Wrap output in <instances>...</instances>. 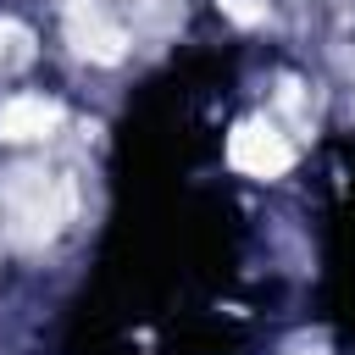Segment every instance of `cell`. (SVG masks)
I'll return each instance as SVG.
<instances>
[{"instance_id":"6da1fadb","label":"cell","mask_w":355,"mask_h":355,"mask_svg":"<svg viewBox=\"0 0 355 355\" xmlns=\"http://www.w3.org/2000/svg\"><path fill=\"white\" fill-rule=\"evenodd\" d=\"M67 216H72V183L61 172H17V183H11V239L17 244L55 239Z\"/></svg>"},{"instance_id":"7a4b0ae2","label":"cell","mask_w":355,"mask_h":355,"mask_svg":"<svg viewBox=\"0 0 355 355\" xmlns=\"http://www.w3.org/2000/svg\"><path fill=\"white\" fill-rule=\"evenodd\" d=\"M227 161L244 178H283L294 166V144L272 116H244L233 128V139H227Z\"/></svg>"},{"instance_id":"3957f363","label":"cell","mask_w":355,"mask_h":355,"mask_svg":"<svg viewBox=\"0 0 355 355\" xmlns=\"http://www.w3.org/2000/svg\"><path fill=\"white\" fill-rule=\"evenodd\" d=\"M55 128H61V105L44 94H11L0 105V139L6 144H33V139H50Z\"/></svg>"},{"instance_id":"277c9868","label":"cell","mask_w":355,"mask_h":355,"mask_svg":"<svg viewBox=\"0 0 355 355\" xmlns=\"http://www.w3.org/2000/svg\"><path fill=\"white\" fill-rule=\"evenodd\" d=\"M122 28H111V22H100V17H72V50L78 55H89V61H116L122 55Z\"/></svg>"},{"instance_id":"5b68a950","label":"cell","mask_w":355,"mask_h":355,"mask_svg":"<svg viewBox=\"0 0 355 355\" xmlns=\"http://www.w3.org/2000/svg\"><path fill=\"white\" fill-rule=\"evenodd\" d=\"M28 61H33V28L17 17H0V78L22 72Z\"/></svg>"},{"instance_id":"8992f818","label":"cell","mask_w":355,"mask_h":355,"mask_svg":"<svg viewBox=\"0 0 355 355\" xmlns=\"http://www.w3.org/2000/svg\"><path fill=\"white\" fill-rule=\"evenodd\" d=\"M216 6H222V11H227V17H233V22H244V28H250V22H261V17H266V6H261V0H216Z\"/></svg>"}]
</instances>
